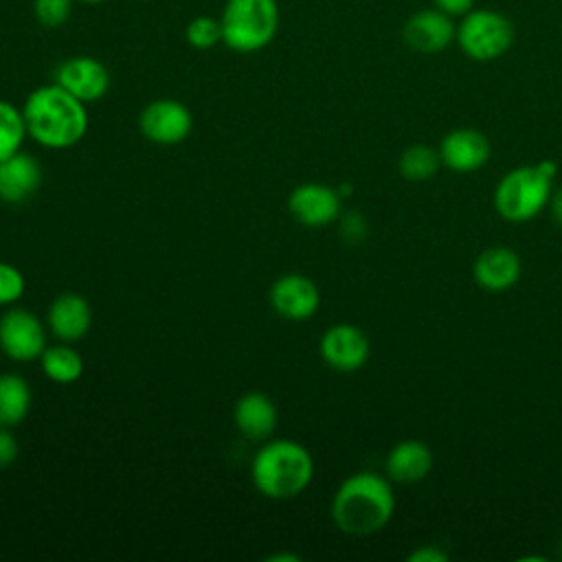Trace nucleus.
<instances>
[{
	"mask_svg": "<svg viewBox=\"0 0 562 562\" xmlns=\"http://www.w3.org/2000/svg\"><path fill=\"white\" fill-rule=\"evenodd\" d=\"M402 37L417 53H439L457 40V24L454 18L435 7L419 9L404 22Z\"/></svg>",
	"mask_w": 562,
	"mask_h": 562,
	"instance_id": "obj_10",
	"label": "nucleus"
},
{
	"mask_svg": "<svg viewBox=\"0 0 562 562\" xmlns=\"http://www.w3.org/2000/svg\"><path fill=\"white\" fill-rule=\"evenodd\" d=\"M364 235H367V222H364L362 215L349 213V215L342 217V237H345L347 241L356 244V241L364 239Z\"/></svg>",
	"mask_w": 562,
	"mask_h": 562,
	"instance_id": "obj_27",
	"label": "nucleus"
},
{
	"mask_svg": "<svg viewBox=\"0 0 562 562\" xmlns=\"http://www.w3.org/2000/svg\"><path fill=\"white\" fill-rule=\"evenodd\" d=\"M255 487L268 498L299 496L314 476V461L305 446L292 439L263 443L250 465Z\"/></svg>",
	"mask_w": 562,
	"mask_h": 562,
	"instance_id": "obj_3",
	"label": "nucleus"
},
{
	"mask_svg": "<svg viewBox=\"0 0 562 562\" xmlns=\"http://www.w3.org/2000/svg\"><path fill=\"white\" fill-rule=\"evenodd\" d=\"M0 349L15 362H29L46 349L42 321L26 310H9L0 318Z\"/></svg>",
	"mask_w": 562,
	"mask_h": 562,
	"instance_id": "obj_8",
	"label": "nucleus"
},
{
	"mask_svg": "<svg viewBox=\"0 0 562 562\" xmlns=\"http://www.w3.org/2000/svg\"><path fill=\"white\" fill-rule=\"evenodd\" d=\"M42 184L40 162L26 154L18 151L0 162V200L9 204H20L29 200Z\"/></svg>",
	"mask_w": 562,
	"mask_h": 562,
	"instance_id": "obj_16",
	"label": "nucleus"
},
{
	"mask_svg": "<svg viewBox=\"0 0 562 562\" xmlns=\"http://www.w3.org/2000/svg\"><path fill=\"white\" fill-rule=\"evenodd\" d=\"M459 48L474 61H494L514 44V24L494 9H472L457 24Z\"/></svg>",
	"mask_w": 562,
	"mask_h": 562,
	"instance_id": "obj_6",
	"label": "nucleus"
},
{
	"mask_svg": "<svg viewBox=\"0 0 562 562\" xmlns=\"http://www.w3.org/2000/svg\"><path fill=\"white\" fill-rule=\"evenodd\" d=\"M22 116L26 134L46 149H68L88 132L86 103L55 81L29 92Z\"/></svg>",
	"mask_w": 562,
	"mask_h": 562,
	"instance_id": "obj_1",
	"label": "nucleus"
},
{
	"mask_svg": "<svg viewBox=\"0 0 562 562\" xmlns=\"http://www.w3.org/2000/svg\"><path fill=\"white\" fill-rule=\"evenodd\" d=\"M441 167V158H439V149L428 147V145H411L402 151L400 160H397V169L402 173V178L411 180V182H424L430 180Z\"/></svg>",
	"mask_w": 562,
	"mask_h": 562,
	"instance_id": "obj_22",
	"label": "nucleus"
},
{
	"mask_svg": "<svg viewBox=\"0 0 562 562\" xmlns=\"http://www.w3.org/2000/svg\"><path fill=\"white\" fill-rule=\"evenodd\" d=\"M26 290V281L22 272L11 266L0 261V305H11L15 303Z\"/></svg>",
	"mask_w": 562,
	"mask_h": 562,
	"instance_id": "obj_26",
	"label": "nucleus"
},
{
	"mask_svg": "<svg viewBox=\"0 0 562 562\" xmlns=\"http://www.w3.org/2000/svg\"><path fill=\"white\" fill-rule=\"evenodd\" d=\"M272 307L290 321H307L321 303L316 283L305 274H283L270 288Z\"/></svg>",
	"mask_w": 562,
	"mask_h": 562,
	"instance_id": "obj_13",
	"label": "nucleus"
},
{
	"mask_svg": "<svg viewBox=\"0 0 562 562\" xmlns=\"http://www.w3.org/2000/svg\"><path fill=\"white\" fill-rule=\"evenodd\" d=\"M432 7L448 13L450 18H463L474 9V0H432Z\"/></svg>",
	"mask_w": 562,
	"mask_h": 562,
	"instance_id": "obj_30",
	"label": "nucleus"
},
{
	"mask_svg": "<svg viewBox=\"0 0 562 562\" xmlns=\"http://www.w3.org/2000/svg\"><path fill=\"white\" fill-rule=\"evenodd\" d=\"M288 209L305 226H325L340 215V191L327 184L307 182L290 193Z\"/></svg>",
	"mask_w": 562,
	"mask_h": 562,
	"instance_id": "obj_14",
	"label": "nucleus"
},
{
	"mask_svg": "<svg viewBox=\"0 0 562 562\" xmlns=\"http://www.w3.org/2000/svg\"><path fill=\"white\" fill-rule=\"evenodd\" d=\"M492 154L487 136L474 127H457L448 132L439 143L441 165L457 173H470L481 169Z\"/></svg>",
	"mask_w": 562,
	"mask_h": 562,
	"instance_id": "obj_12",
	"label": "nucleus"
},
{
	"mask_svg": "<svg viewBox=\"0 0 562 562\" xmlns=\"http://www.w3.org/2000/svg\"><path fill=\"white\" fill-rule=\"evenodd\" d=\"M75 2H81V4H103V2H110V0H75Z\"/></svg>",
	"mask_w": 562,
	"mask_h": 562,
	"instance_id": "obj_32",
	"label": "nucleus"
},
{
	"mask_svg": "<svg viewBox=\"0 0 562 562\" xmlns=\"http://www.w3.org/2000/svg\"><path fill=\"white\" fill-rule=\"evenodd\" d=\"M323 360L342 373L358 371L369 360V338L362 329L349 323L331 325L321 338Z\"/></svg>",
	"mask_w": 562,
	"mask_h": 562,
	"instance_id": "obj_11",
	"label": "nucleus"
},
{
	"mask_svg": "<svg viewBox=\"0 0 562 562\" xmlns=\"http://www.w3.org/2000/svg\"><path fill=\"white\" fill-rule=\"evenodd\" d=\"M184 40L189 46L198 50H209L222 42V24L220 18L198 15L184 26Z\"/></svg>",
	"mask_w": 562,
	"mask_h": 562,
	"instance_id": "obj_24",
	"label": "nucleus"
},
{
	"mask_svg": "<svg viewBox=\"0 0 562 562\" xmlns=\"http://www.w3.org/2000/svg\"><path fill=\"white\" fill-rule=\"evenodd\" d=\"M31 408L29 382L18 373L0 375V426L11 428L20 424Z\"/></svg>",
	"mask_w": 562,
	"mask_h": 562,
	"instance_id": "obj_20",
	"label": "nucleus"
},
{
	"mask_svg": "<svg viewBox=\"0 0 562 562\" xmlns=\"http://www.w3.org/2000/svg\"><path fill=\"white\" fill-rule=\"evenodd\" d=\"M15 457H18V443L9 432V428L0 426V468H7L9 463H13Z\"/></svg>",
	"mask_w": 562,
	"mask_h": 562,
	"instance_id": "obj_29",
	"label": "nucleus"
},
{
	"mask_svg": "<svg viewBox=\"0 0 562 562\" xmlns=\"http://www.w3.org/2000/svg\"><path fill=\"white\" fill-rule=\"evenodd\" d=\"M406 560L408 562H448L450 555L437 544H422V547H415L406 555Z\"/></svg>",
	"mask_w": 562,
	"mask_h": 562,
	"instance_id": "obj_28",
	"label": "nucleus"
},
{
	"mask_svg": "<svg viewBox=\"0 0 562 562\" xmlns=\"http://www.w3.org/2000/svg\"><path fill=\"white\" fill-rule=\"evenodd\" d=\"M553 191V176H549L540 162L522 165L507 171L494 189L496 213L514 224L533 220L547 209Z\"/></svg>",
	"mask_w": 562,
	"mask_h": 562,
	"instance_id": "obj_5",
	"label": "nucleus"
},
{
	"mask_svg": "<svg viewBox=\"0 0 562 562\" xmlns=\"http://www.w3.org/2000/svg\"><path fill=\"white\" fill-rule=\"evenodd\" d=\"M90 323H92V312L88 301L81 294L66 292L50 303L48 327L59 340L75 342L83 338L90 329Z\"/></svg>",
	"mask_w": 562,
	"mask_h": 562,
	"instance_id": "obj_18",
	"label": "nucleus"
},
{
	"mask_svg": "<svg viewBox=\"0 0 562 562\" xmlns=\"http://www.w3.org/2000/svg\"><path fill=\"white\" fill-rule=\"evenodd\" d=\"M432 468V452L422 439H404L395 443L386 459L384 472L395 483H417L428 476Z\"/></svg>",
	"mask_w": 562,
	"mask_h": 562,
	"instance_id": "obj_17",
	"label": "nucleus"
},
{
	"mask_svg": "<svg viewBox=\"0 0 562 562\" xmlns=\"http://www.w3.org/2000/svg\"><path fill=\"white\" fill-rule=\"evenodd\" d=\"M42 371L46 373L48 380L57 384H70L81 378L83 373V360L81 356L68 347V345H55L42 351L40 356Z\"/></svg>",
	"mask_w": 562,
	"mask_h": 562,
	"instance_id": "obj_21",
	"label": "nucleus"
},
{
	"mask_svg": "<svg viewBox=\"0 0 562 562\" xmlns=\"http://www.w3.org/2000/svg\"><path fill=\"white\" fill-rule=\"evenodd\" d=\"M55 83L79 101L92 103L105 97L110 88V70L92 55H72L55 68Z\"/></svg>",
	"mask_w": 562,
	"mask_h": 562,
	"instance_id": "obj_9",
	"label": "nucleus"
},
{
	"mask_svg": "<svg viewBox=\"0 0 562 562\" xmlns=\"http://www.w3.org/2000/svg\"><path fill=\"white\" fill-rule=\"evenodd\" d=\"M138 127L156 145H178L189 136L193 119L182 101L156 99L140 110Z\"/></svg>",
	"mask_w": 562,
	"mask_h": 562,
	"instance_id": "obj_7",
	"label": "nucleus"
},
{
	"mask_svg": "<svg viewBox=\"0 0 562 562\" xmlns=\"http://www.w3.org/2000/svg\"><path fill=\"white\" fill-rule=\"evenodd\" d=\"M549 213H551V220L562 228V187H553L551 191V198H549Z\"/></svg>",
	"mask_w": 562,
	"mask_h": 562,
	"instance_id": "obj_31",
	"label": "nucleus"
},
{
	"mask_svg": "<svg viewBox=\"0 0 562 562\" xmlns=\"http://www.w3.org/2000/svg\"><path fill=\"white\" fill-rule=\"evenodd\" d=\"M395 512L391 479L378 472H356L347 476L334 498L331 518L349 536H371L382 531Z\"/></svg>",
	"mask_w": 562,
	"mask_h": 562,
	"instance_id": "obj_2",
	"label": "nucleus"
},
{
	"mask_svg": "<svg viewBox=\"0 0 562 562\" xmlns=\"http://www.w3.org/2000/svg\"><path fill=\"white\" fill-rule=\"evenodd\" d=\"M235 426L248 439H266L277 426V408L263 393H246L235 404Z\"/></svg>",
	"mask_w": 562,
	"mask_h": 562,
	"instance_id": "obj_19",
	"label": "nucleus"
},
{
	"mask_svg": "<svg viewBox=\"0 0 562 562\" xmlns=\"http://www.w3.org/2000/svg\"><path fill=\"white\" fill-rule=\"evenodd\" d=\"M222 44L235 53H257L279 31L277 0H226L220 13Z\"/></svg>",
	"mask_w": 562,
	"mask_h": 562,
	"instance_id": "obj_4",
	"label": "nucleus"
},
{
	"mask_svg": "<svg viewBox=\"0 0 562 562\" xmlns=\"http://www.w3.org/2000/svg\"><path fill=\"white\" fill-rule=\"evenodd\" d=\"M26 136L29 134L22 108H15L11 101L0 99V162L18 154Z\"/></svg>",
	"mask_w": 562,
	"mask_h": 562,
	"instance_id": "obj_23",
	"label": "nucleus"
},
{
	"mask_svg": "<svg viewBox=\"0 0 562 562\" xmlns=\"http://www.w3.org/2000/svg\"><path fill=\"white\" fill-rule=\"evenodd\" d=\"M520 272H522L520 259L507 246H490V248H485L476 257V261L472 266L474 281L483 290H487V292H505V290H509L520 279Z\"/></svg>",
	"mask_w": 562,
	"mask_h": 562,
	"instance_id": "obj_15",
	"label": "nucleus"
},
{
	"mask_svg": "<svg viewBox=\"0 0 562 562\" xmlns=\"http://www.w3.org/2000/svg\"><path fill=\"white\" fill-rule=\"evenodd\" d=\"M75 0H33V18L44 29H59L68 22Z\"/></svg>",
	"mask_w": 562,
	"mask_h": 562,
	"instance_id": "obj_25",
	"label": "nucleus"
}]
</instances>
